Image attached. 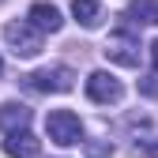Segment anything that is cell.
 Returning a JSON list of instances; mask_svg holds the SVG:
<instances>
[{"label": "cell", "mask_w": 158, "mask_h": 158, "mask_svg": "<svg viewBox=\"0 0 158 158\" xmlns=\"http://www.w3.org/2000/svg\"><path fill=\"white\" fill-rule=\"evenodd\" d=\"M4 42L11 45L15 56L30 60V56L42 53V30H38L30 19H19V23H8V27H4Z\"/></svg>", "instance_id": "obj_1"}, {"label": "cell", "mask_w": 158, "mask_h": 158, "mask_svg": "<svg viewBox=\"0 0 158 158\" xmlns=\"http://www.w3.org/2000/svg\"><path fill=\"white\" fill-rule=\"evenodd\" d=\"M45 135L56 147H75L79 139H83V124H79V117L72 109H53L45 117Z\"/></svg>", "instance_id": "obj_2"}, {"label": "cell", "mask_w": 158, "mask_h": 158, "mask_svg": "<svg viewBox=\"0 0 158 158\" xmlns=\"http://www.w3.org/2000/svg\"><path fill=\"white\" fill-rule=\"evenodd\" d=\"M27 87L42 90V94H68L75 87V72L64 64H53V68H38L27 75Z\"/></svg>", "instance_id": "obj_3"}, {"label": "cell", "mask_w": 158, "mask_h": 158, "mask_svg": "<svg viewBox=\"0 0 158 158\" xmlns=\"http://www.w3.org/2000/svg\"><path fill=\"white\" fill-rule=\"evenodd\" d=\"M87 98L98 106H117L124 98V87H121V79L109 75V72H90L87 75Z\"/></svg>", "instance_id": "obj_4"}, {"label": "cell", "mask_w": 158, "mask_h": 158, "mask_svg": "<svg viewBox=\"0 0 158 158\" xmlns=\"http://www.w3.org/2000/svg\"><path fill=\"white\" fill-rule=\"evenodd\" d=\"M106 56H109L113 64L135 68V64H139V38H135L132 30H117V34H109V42H106Z\"/></svg>", "instance_id": "obj_5"}, {"label": "cell", "mask_w": 158, "mask_h": 158, "mask_svg": "<svg viewBox=\"0 0 158 158\" xmlns=\"http://www.w3.org/2000/svg\"><path fill=\"white\" fill-rule=\"evenodd\" d=\"M4 154H8V158H38V154H42V139H34L27 128L8 132V139H4Z\"/></svg>", "instance_id": "obj_6"}, {"label": "cell", "mask_w": 158, "mask_h": 158, "mask_svg": "<svg viewBox=\"0 0 158 158\" xmlns=\"http://www.w3.org/2000/svg\"><path fill=\"white\" fill-rule=\"evenodd\" d=\"M30 23L42 30V34H56L64 27V15L56 4H49V0H38V4H30Z\"/></svg>", "instance_id": "obj_7"}, {"label": "cell", "mask_w": 158, "mask_h": 158, "mask_svg": "<svg viewBox=\"0 0 158 158\" xmlns=\"http://www.w3.org/2000/svg\"><path fill=\"white\" fill-rule=\"evenodd\" d=\"M30 124V109L23 102H4L0 106V132H19V128H27Z\"/></svg>", "instance_id": "obj_8"}, {"label": "cell", "mask_w": 158, "mask_h": 158, "mask_svg": "<svg viewBox=\"0 0 158 158\" xmlns=\"http://www.w3.org/2000/svg\"><path fill=\"white\" fill-rule=\"evenodd\" d=\"M72 15H75L87 30H98V27H102V19H106V11H102L98 0H72Z\"/></svg>", "instance_id": "obj_9"}, {"label": "cell", "mask_w": 158, "mask_h": 158, "mask_svg": "<svg viewBox=\"0 0 158 158\" xmlns=\"http://www.w3.org/2000/svg\"><path fill=\"white\" fill-rule=\"evenodd\" d=\"M128 15L139 27H154L158 23V0H128Z\"/></svg>", "instance_id": "obj_10"}, {"label": "cell", "mask_w": 158, "mask_h": 158, "mask_svg": "<svg viewBox=\"0 0 158 158\" xmlns=\"http://www.w3.org/2000/svg\"><path fill=\"white\" fill-rule=\"evenodd\" d=\"M139 94H143V98H158V72L139 75Z\"/></svg>", "instance_id": "obj_11"}, {"label": "cell", "mask_w": 158, "mask_h": 158, "mask_svg": "<svg viewBox=\"0 0 158 158\" xmlns=\"http://www.w3.org/2000/svg\"><path fill=\"white\" fill-rule=\"evenodd\" d=\"M143 151H147L151 158H158V135H151V139H143Z\"/></svg>", "instance_id": "obj_12"}, {"label": "cell", "mask_w": 158, "mask_h": 158, "mask_svg": "<svg viewBox=\"0 0 158 158\" xmlns=\"http://www.w3.org/2000/svg\"><path fill=\"white\" fill-rule=\"evenodd\" d=\"M151 60H154V72H158V38L151 42Z\"/></svg>", "instance_id": "obj_13"}, {"label": "cell", "mask_w": 158, "mask_h": 158, "mask_svg": "<svg viewBox=\"0 0 158 158\" xmlns=\"http://www.w3.org/2000/svg\"><path fill=\"white\" fill-rule=\"evenodd\" d=\"M0 72H4V60H0Z\"/></svg>", "instance_id": "obj_14"}]
</instances>
